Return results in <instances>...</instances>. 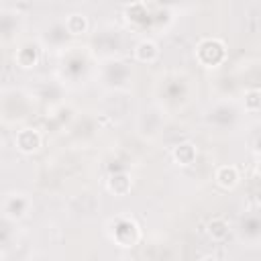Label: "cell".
<instances>
[{
  "label": "cell",
  "instance_id": "cell-11",
  "mask_svg": "<svg viewBox=\"0 0 261 261\" xmlns=\"http://www.w3.org/2000/svg\"><path fill=\"white\" fill-rule=\"evenodd\" d=\"M243 104H245V110H249V112L259 110L261 108V90H247Z\"/></svg>",
  "mask_w": 261,
  "mask_h": 261
},
{
  "label": "cell",
  "instance_id": "cell-9",
  "mask_svg": "<svg viewBox=\"0 0 261 261\" xmlns=\"http://www.w3.org/2000/svg\"><path fill=\"white\" fill-rule=\"evenodd\" d=\"M130 186H133V181L126 173H114L108 179V192L114 196H126L130 192Z\"/></svg>",
  "mask_w": 261,
  "mask_h": 261
},
{
  "label": "cell",
  "instance_id": "cell-6",
  "mask_svg": "<svg viewBox=\"0 0 261 261\" xmlns=\"http://www.w3.org/2000/svg\"><path fill=\"white\" fill-rule=\"evenodd\" d=\"M214 179H216V184L220 186V188H224V190H232L237 184H239V169L234 167V165H220L218 169H216V173H214Z\"/></svg>",
  "mask_w": 261,
  "mask_h": 261
},
{
  "label": "cell",
  "instance_id": "cell-5",
  "mask_svg": "<svg viewBox=\"0 0 261 261\" xmlns=\"http://www.w3.org/2000/svg\"><path fill=\"white\" fill-rule=\"evenodd\" d=\"M135 57H137V61H141V63H153V61L159 57V47H157V43L151 41V39L139 41L137 47H135Z\"/></svg>",
  "mask_w": 261,
  "mask_h": 261
},
{
  "label": "cell",
  "instance_id": "cell-8",
  "mask_svg": "<svg viewBox=\"0 0 261 261\" xmlns=\"http://www.w3.org/2000/svg\"><path fill=\"white\" fill-rule=\"evenodd\" d=\"M14 59H16V63H18L22 69H29V67L37 65V61H39V49H37L35 45H24V47H20V49L16 51Z\"/></svg>",
  "mask_w": 261,
  "mask_h": 261
},
{
  "label": "cell",
  "instance_id": "cell-13",
  "mask_svg": "<svg viewBox=\"0 0 261 261\" xmlns=\"http://www.w3.org/2000/svg\"><path fill=\"white\" fill-rule=\"evenodd\" d=\"M255 173L261 175V161H257V165H255Z\"/></svg>",
  "mask_w": 261,
  "mask_h": 261
},
{
  "label": "cell",
  "instance_id": "cell-10",
  "mask_svg": "<svg viewBox=\"0 0 261 261\" xmlns=\"http://www.w3.org/2000/svg\"><path fill=\"white\" fill-rule=\"evenodd\" d=\"M88 27H90L88 16L82 14V12H73V14H69V16L65 18V29H67V33H71V35H84V33L88 31Z\"/></svg>",
  "mask_w": 261,
  "mask_h": 261
},
{
  "label": "cell",
  "instance_id": "cell-3",
  "mask_svg": "<svg viewBox=\"0 0 261 261\" xmlns=\"http://www.w3.org/2000/svg\"><path fill=\"white\" fill-rule=\"evenodd\" d=\"M14 145L20 153L24 155H33L41 149V133L35 130V128H20L16 135H14Z\"/></svg>",
  "mask_w": 261,
  "mask_h": 261
},
{
  "label": "cell",
  "instance_id": "cell-7",
  "mask_svg": "<svg viewBox=\"0 0 261 261\" xmlns=\"http://www.w3.org/2000/svg\"><path fill=\"white\" fill-rule=\"evenodd\" d=\"M228 230H230L228 220H224L222 216H214L206 224V232H208V237L212 241H224L228 237Z\"/></svg>",
  "mask_w": 261,
  "mask_h": 261
},
{
  "label": "cell",
  "instance_id": "cell-2",
  "mask_svg": "<svg viewBox=\"0 0 261 261\" xmlns=\"http://www.w3.org/2000/svg\"><path fill=\"white\" fill-rule=\"evenodd\" d=\"M112 239L120 245V247H133L137 245L139 241V226L133 218H126V216H120L114 220V232H112Z\"/></svg>",
  "mask_w": 261,
  "mask_h": 261
},
{
  "label": "cell",
  "instance_id": "cell-4",
  "mask_svg": "<svg viewBox=\"0 0 261 261\" xmlns=\"http://www.w3.org/2000/svg\"><path fill=\"white\" fill-rule=\"evenodd\" d=\"M196 155H198V151H196V147H194L190 141L175 145V147H173V151H171L173 161H175L177 165H181V167L192 165V163L196 161Z\"/></svg>",
  "mask_w": 261,
  "mask_h": 261
},
{
  "label": "cell",
  "instance_id": "cell-12",
  "mask_svg": "<svg viewBox=\"0 0 261 261\" xmlns=\"http://www.w3.org/2000/svg\"><path fill=\"white\" fill-rule=\"evenodd\" d=\"M200 261H218V259H216L214 255H204V257H202Z\"/></svg>",
  "mask_w": 261,
  "mask_h": 261
},
{
  "label": "cell",
  "instance_id": "cell-1",
  "mask_svg": "<svg viewBox=\"0 0 261 261\" xmlns=\"http://www.w3.org/2000/svg\"><path fill=\"white\" fill-rule=\"evenodd\" d=\"M226 57V45L224 41L210 37V39H202L196 47V59L204 65V67H216L224 61Z\"/></svg>",
  "mask_w": 261,
  "mask_h": 261
}]
</instances>
